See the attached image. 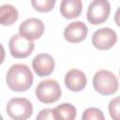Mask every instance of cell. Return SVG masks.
<instances>
[{
    "instance_id": "6da1fadb",
    "label": "cell",
    "mask_w": 120,
    "mask_h": 120,
    "mask_svg": "<svg viewBox=\"0 0 120 120\" xmlns=\"http://www.w3.org/2000/svg\"><path fill=\"white\" fill-rule=\"evenodd\" d=\"M34 81V76L30 68L24 64H14L8 70L6 82L8 88L14 92H23L28 90Z\"/></svg>"
},
{
    "instance_id": "7a4b0ae2",
    "label": "cell",
    "mask_w": 120,
    "mask_h": 120,
    "mask_svg": "<svg viewBox=\"0 0 120 120\" xmlns=\"http://www.w3.org/2000/svg\"><path fill=\"white\" fill-rule=\"evenodd\" d=\"M118 79L109 70H98L93 77V86L101 95L110 96L114 94L118 90Z\"/></svg>"
},
{
    "instance_id": "3957f363",
    "label": "cell",
    "mask_w": 120,
    "mask_h": 120,
    "mask_svg": "<svg viewBox=\"0 0 120 120\" xmlns=\"http://www.w3.org/2000/svg\"><path fill=\"white\" fill-rule=\"evenodd\" d=\"M38 99L45 104L56 102L62 96L60 85L55 80H45L40 82L36 88Z\"/></svg>"
},
{
    "instance_id": "277c9868",
    "label": "cell",
    "mask_w": 120,
    "mask_h": 120,
    "mask_svg": "<svg viewBox=\"0 0 120 120\" xmlns=\"http://www.w3.org/2000/svg\"><path fill=\"white\" fill-rule=\"evenodd\" d=\"M8 115L15 120H25L33 113V105L27 98H13L7 105Z\"/></svg>"
},
{
    "instance_id": "5b68a950",
    "label": "cell",
    "mask_w": 120,
    "mask_h": 120,
    "mask_svg": "<svg viewBox=\"0 0 120 120\" xmlns=\"http://www.w3.org/2000/svg\"><path fill=\"white\" fill-rule=\"evenodd\" d=\"M111 12V5L108 0H93L87 9V21L93 24H101L107 21Z\"/></svg>"
},
{
    "instance_id": "8992f818",
    "label": "cell",
    "mask_w": 120,
    "mask_h": 120,
    "mask_svg": "<svg viewBox=\"0 0 120 120\" xmlns=\"http://www.w3.org/2000/svg\"><path fill=\"white\" fill-rule=\"evenodd\" d=\"M8 48L10 54L14 58H25L32 53L35 49V44L33 40L27 39L21 34H17L9 39Z\"/></svg>"
},
{
    "instance_id": "52a82bcc",
    "label": "cell",
    "mask_w": 120,
    "mask_h": 120,
    "mask_svg": "<svg viewBox=\"0 0 120 120\" xmlns=\"http://www.w3.org/2000/svg\"><path fill=\"white\" fill-rule=\"evenodd\" d=\"M117 41L116 33L109 28L103 27L97 30L92 36V44L98 50L105 51L112 48Z\"/></svg>"
},
{
    "instance_id": "ba28073f",
    "label": "cell",
    "mask_w": 120,
    "mask_h": 120,
    "mask_svg": "<svg viewBox=\"0 0 120 120\" xmlns=\"http://www.w3.org/2000/svg\"><path fill=\"white\" fill-rule=\"evenodd\" d=\"M44 33V23L38 18H30L20 24L19 34L30 40L38 39Z\"/></svg>"
},
{
    "instance_id": "9c48e42d",
    "label": "cell",
    "mask_w": 120,
    "mask_h": 120,
    "mask_svg": "<svg viewBox=\"0 0 120 120\" xmlns=\"http://www.w3.org/2000/svg\"><path fill=\"white\" fill-rule=\"evenodd\" d=\"M54 60L49 53H39L32 61L34 71L39 77H46L52 73L54 69Z\"/></svg>"
},
{
    "instance_id": "30bf717a",
    "label": "cell",
    "mask_w": 120,
    "mask_h": 120,
    "mask_svg": "<svg viewBox=\"0 0 120 120\" xmlns=\"http://www.w3.org/2000/svg\"><path fill=\"white\" fill-rule=\"evenodd\" d=\"M88 33L87 26L81 21L70 22L64 30V38L70 43H79L85 39Z\"/></svg>"
},
{
    "instance_id": "8fae6325",
    "label": "cell",
    "mask_w": 120,
    "mask_h": 120,
    "mask_svg": "<svg viewBox=\"0 0 120 120\" xmlns=\"http://www.w3.org/2000/svg\"><path fill=\"white\" fill-rule=\"evenodd\" d=\"M87 79L85 74L80 69H70L65 76V84L72 92H80L85 88Z\"/></svg>"
},
{
    "instance_id": "7c38bea8",
    "label": "cell",
    "mask_w": 120,
    "mask_h": 120,
    "mask_svg": "<svg viewBox=\"0 0 120 120\" xmlns=\"http://www.w3.org/2000/svg\"><path fill=\"white\" fill-rule=\"evenodd\" d=\"M82 10V0H62L60 4V13L66 19L78 18Z\"/></svg>"
},
{
    "instance_id": "4fadbf2b",
    "label": "cell",
    "mask_w": 120,
    "mask_h": 120,
    "mask_svg": "<svg viewBox=\"0 0 120 120\" xmlns=\"http://www.w3.org/2000/svg\"><path fill=\"white\" fill-rule=\"evenodd\" d=\"M53 113L56 120H73L76 117L77 110L70 103H62L53 108Z\"/></svg>"
},
{
    "instance_id": "5bb4252c",
    "label": "cell",
    "mask_w": 120,
    "mask_h": 120,
    "mask_svg": "<svg viewBox=\"0 0 120 120\" xmlns=\"http://www.w3.org/2000/svg\"><path fill=\"white\" fill-rule=\"evenodd\" d=\"M19 14L17 9L8 4L3 5L0 8V22L2 25H11L18 20Z\"/></svg>"
},
{
    "instance_id": "9a60e30c",
    "label": "cell",
    "mask_w": 120,
    "mask_h": 120,
    "mask_svg": "<svg viewBox=\"0 0 120 120\" xmlns=\"http://www.w3.org/2000/svg\"><path fill=\"white\" fill-rule=\"evenodd\" d=\"M56 0H31L32 7L38 12H49L51 11Z\"/></svg>"
},
{
    "instance_id": "2e32d148",
    "label": "cell",
    "mask_w": 120,
    "mask_h": 120,
    "mask_svg": "<svg viewBox=\"0 0 120 120\" xmlns=\"http://www.w3.org/2000/svg\"><path fill=\"white\" fill-rule=\"evenodd\" d=\"M108 109L110 116L113 120H120V96L112 98L109 102Z\"/></svg>"
},
{
    "instance_id": "e0dca14e",
    "label": "cell",
    "mask_w": 120,
    "mask_h": 120,
    "mask_svg": "<svg viewBox=\"0 0 120 120\" xmlns=\"http://www.w3.org/2000/svg\"><path fill=\"white\" fill-rule=\"evenodd\" d=\"M82 118L83 120H91V119H97V120H103L104 119V115L101 110L98 109V108H87L84 110Z\"/></svg>"
},
{
    "instance_id": "ac0fdd59",
    "label": "cell",
    "mask_w": 120,
    "mask_h": 120,
    "mask_svg": "<svg viewBox=\"0 0 120 120\" xmlns=\"http://www.w3.org/2000/svg\"><path fill=\"white\" fill-rule=\"evenodd\" d=\"M38 120H45V119H55L53 109H43L37 115Z\"/></svg>"
},
{
    "instance_id": "d6986e66",
    "label": "cell",
    "mask_w": 120,
    "mask_h": 120,
    "mask_svg": "<svg viewBox=\"0 0 120 120\" xmlns=\"http://www.w3.org/2000/svg\"><path fill=\"white\" fill-rule=\"evenodd\" d=\"M114 22L117 24V26L120 27V8H117V10L114 14Z\"/></svg>"
},
{
    "instance_id": "ffe728a7",
    "label": "cell",
    "mask_w": 120,
    "mask_h": 120,
    "mask_svg": "<svg viewBox=\"0 0 120 120\" xmlns=\"http://www.w3.org/2000/svg\"><path fill=\"white\" fill-rule=\"evenodd\" d=\"M119 74H120V70H119Z\"/></svg>"
}]
</instances>
